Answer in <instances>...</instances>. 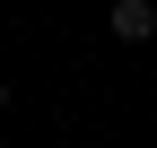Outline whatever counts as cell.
<instances>
[{
    "instance_id": "cell-1",
    "label": "cell",
    "mask_w": 157,
    "mask_h": 148,
    "mask_svg": "<svg viewBox=\"0 0 157 148\" xmlns=\"http://www.w3.org/2000/svg\"><path fill=\"white\" fill-rule=\"evenodd\" d=\"M113 35H122V44H148L157 35V9L148 0H113Z\"/></svg>"
},
{
    "instance_id": "cell-2",
    "label": "cell",
    "mask_w": 157,
    "mask_h": 148,
    "mask_svg": "<svg viewBox=\"0 0 157 148\" xmlns=\"http://www.w3.org/2000/svg\"><path fill=\"white\" fill-rule=\"evenodd\" d=\"M0 105H9V87H0Z\"/></svg>"
}]
</instances>
